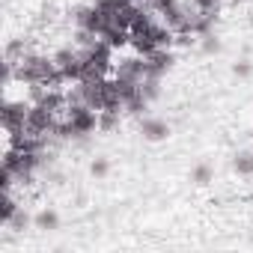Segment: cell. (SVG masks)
<instances>
[{
  "label": "cell",
  "mask_w": 253,
  "mask_h": 253,
  "mask_svg": "<svg viewBox=\"0 0 253 253\" xmlns=\"http://www.w3.org/2000/svg\"><path fill=\"white\" fill-rule=\"evenodd\" d=\"M15 72H18V84H27V86H57L63 78L54 66V57H45V54H36V51H27L18 63H15Z\"/></svg>",
  "instance_id": "6da1fadb"
},
{
  "label": "cell",
  "mask_w": 253,
  "mask_h": 253,
  "mask_svg": "<svg viewBox=\"0 0 253 253\" xmlns=\"http://www.w3.org/2000/svg\"><path fill=\"white\" fill-rule=\"evenodd\" d=\"M54 66H57V72H60L63 81H81L84 69H86V54L75 42L63 45L60 51H54Z\"/></svg>",
  "instance_id": "7a4b0ae2"
},
{
  "label": "cell",
  "mask_w": 253,
  "mask_h": 253,
  "mask_svg": "<svg viewBox=\"0 0 253 253\" xmlns=\"http://www.w3.org/2000/svg\"><path fill=\"white\" fill-rule=\"evenodd\" d=\"M173 66H176V51L173 48H158V51H152L146 57V75L149 78H161L164 81L173 72Z\"/></svg>",
  "instance_id": "3957f363"
},
{
  "label": "cell",
  "mask_w": 253,
  "mask_h": 253,
  "mask_svg": "<svg viewBox=\"0 0 253 253\" xmlns=\"http://www.w3.org/2000/svg\"><path fill=\"white\" fill-rule=\"evenodd\" d=\"M140 134L146 143H164L173 134V125L161 116H140Z\"/></svg>",
  "instance_id": "277c9868"
},
{
  "label": "cell",
  "mask_w": 253,
  "mask_h": 253,
  "mask_svg": "<svg viewBox=\"0 0 253 253\" xmlns=\"http://www.w3.org/2000/svg\"><path fill=\"white\" fill-rule=\"evenodd\" d=\"M33 229H39V232H54V229H60V211L57 209H39L36 214H33Z\"/></svg>",
  "instance_id": "5b68a950"
},
{
  "label": "cell",
  "mask_w": 253,
  "mask_h": 253,
  "mask_svg": "<svg viewBox=\"0 0 253 253\" xmlns=\"http://www.w3.org/2000/svg\"><path fill=\"white\" fill-rule=\"evenodd\" d=\"M232 170H235L241 179H253V146L238 149V152L232 155Z\"/></svg>",
  "instance_id": "8992f818"
},
{
  "label": "cell",
  "mask_w": 253,
  "mask_h": 253,
  "mask_svg": "<svg viewBox=\"0 0 253 253\" xmlns=\"http://www.w3.org/2000/svg\"><path fill=\"white\" fill-rule=\"evenodd\" d=\"M18 200H15V194L12 191H0V226H6L9 223V217L18 211Z\"/></svg>",
  "instance_id": "52a82bcc"
},
{
  "label": "cell",
  "mask_w": 253,
  "mask_h": 253,
  "mask_svg": "<svg viewBox=\"0 0 253 253\" xmlns=\"http://www.w3.org/2000/svg\"><path fill=\"white\" fill-rule=\"evenodd\" d=\"M197 48H200L203 57H217V54L223 51V42H220V36L211 30V33H206V36L197 39Z\"/></svg>",
  "instance_id": "ba28073f"
},
{
  "label": "cell",
  "mask_w": 253,
  "mask_h": 253,
  "mask_svg": "<svg viewBox=\"0 0 253 253\" xmlns=\"http://www.w3.org/2000/svg\"><path fill=\"white\" fill-rule=\"evenodd\" d=\"M191 182H194L197 188H206V185H211V182H214V167H211L209 161H200V164H194V167H191Z\"/></svg>",
  "instance_id": "9c48e42d"
},
{
  "label": "cell",
  "mask_w": 253,
  "mask_h": 253,
  "mask_svg": "<svg viewBox=\"0 0 253 253\" xmlns=\"http://www.w3.org/2000/svg\"><path fill=\"white\" fill-rule=\"evenodd\" d=\"M27 226H33V214L24 209V206H18V211L9 217V223H6V229L9 232H24Z\"/></svg>",
  "instance_id": "30bf717a"
},
{
  "label": "cell",
  "mask_w": 253,
  "mask_h": 253,
  "mask_svg": "<svg viewBox=\"0 0 253 253\" xmlns=\"http://www.w3.org/2000/svg\"><path fill=\"white\" fill-rule=\"evenodd\" d=\"M27 51H30V48H27V42H24V39H12V42H6V48H3V60L18 63Z\"/></svg>",
  "instance_id": "8fae6325"
},
{
  "label": "cell",
  "mask_w": 253,
  "mask_h": 253,
  "mask_svg": "<svg viewBox=\"0 0 253 253\" xmlns=\"http://www.w3.org/2000/svg\"><path fill=\"white\" fill-rule=\"evenodd\" d=\"M232 78H238V81H250V78H253V60H250L247 54L232 63Z\"/></svg>",
  "instance_id": "7c38bea8"
},
{
  "label": "cell",
  "mask_w": 253,
  "mask_h": 253,
  "mask_svg": "<svg viewBox=\"0 0 253 253\" xmlns=\"http://www.w3.org/2000/svg\"><path fill=\"white\" fill-rule=\"evenodd\" d=\"M89 176H92V179H107V176H110V161H107L104 155L92 158V161H89Z\"/></svg>",
  "instance_id": "4fadbf2b"
},
{
  "label": "cell",
  "mask_w": 253,
  "mask_h": 253,
  "mask_svg": "<svg viewBox=\"0 0 253 253\" xmlns=\"http://www.w3.org/2000/svg\"><path fill=\"white\" fill-rule=\"evenodd\" d=\"M119 125V110H98V128L101 131H113Z\"/></svg>",
  "instance_id": "5bb4252c"
},
{
  "label": "cell",
  "mask_w": 253,
  "mask_h": 253,
  "mask_svg": "<svg viewBox=\"0 0 253 253\" xmlns=\"http://www.w3.org/2000/svg\"><path fill=\"white\" fill-rule=\"evenodd\" d=\"M194 6L200 12H217L220 15V0H194Z\"/></svg>",
  "instance_id": "9a60e30c"
},
{
  "label": "cell",
  "mask_w": 253,
  "mask_h": 253,
  "mask_svg": "<svg viewBox=\"0 0 253 253\" xmlns=\"http://www.w3.org/2000/svg\"><path fill=\"white\" fill-rule=\"evenodd\" d=\"M250 30H253V12H250Z\"/></svg>",
  "instance_id": "2e32d148"
},
{
  "label": "cell",
  "mask_w": 253,
  "mask_h": 253,
  "mask_svg": "<svg viewBox=\"0 0 253 253\" xmlns=\"http://www.w3.org/2000/svg\"><path fill=\"white\" fill-rule=\"evenodd\" d=\"M247 137H250V140H253V128H250V131H247Z\"/></svg>",
  "instance_id": "e0dca14e"
},
{
  "label": "cell",
  "mask_w": 253,
  "mask_h": 253,
  "mask_svg": "<svg viewBox=\"0 0 253 253\" xmlns=\"http://www.w3.org/2000/svg\"><path fill=\"white\" fill-rule=\"evenodd\" d=\"M247 203H253V194H250V197H247Z\"/></svg>",
  "instance_id": "ac0fdd59"
}]
</instances>
